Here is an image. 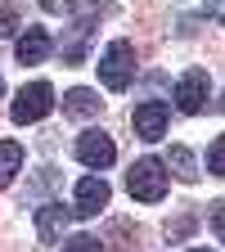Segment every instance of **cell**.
<instances>
[{"label": "cell", "instance_id": "obj_1", "mask_svg": "<svg viewBox=\"0 0 225 252\" xmlns=\"http://www.w3.org/2000/svg\"><path fill=\"white\" fill-rule=\"evenodd\" d=\"M126 189H131L135 203H162V194H167V167L158 162V158H140V162L131 167V176H126Z\"/></svg>", "mask_w": 225, "mask_h": 252}, {"label": "cell", "instance_id": "obj_2", "mask_svg": "<svg viewBox=\"0 0 225 252\" xmlns=\"http://www.w3.org/2000/svg\"><path fill=\"white\" fill-rule=\"evenodd\" d=\"M131 72H135V50H131V41H113L104 50V59H99V81L108 90H126V86H131Z\"/></svg>", "mask_w": 225, "mask_h": 252}, {"label": "cell", "instance_id": "obj_3", "mask_svg": "<svg viewBox=\"0 0 225 252\" xmlns=\"http://www.w3.org/2000/svg\"><path fill=\"white\" fill-rule=\"evenodd\" d=\"M54 108V90H50V81H32V86H23L18 90V99H14V122H41L45 113Z\"/></svg>", "mask_w": 225, "mask_h": 252}, {"label": "cell", "instance_id": "obj_4", "mask_svg": "<svg viewBox=\"0 0 225 252\" xmlns=\"http://www.w3.org/2000/svg\"><path fill=\"white\" fill-rule=\"evenodd\" d=\"M203 104H207V72L189 68L180 77V86H176V108L180 113H203Z\"/></svg>", "mask_w": 225, "mask_h": 252}, {"label": "cell", "instance_id": "obj_5", "mask_svg": "<svg viewBox=\"0 0 225 252\" xmlns=\"http://www.w3.org/2000/svg\"><path fill=\"white\" fill-rule=\"evenodd\" d=\"M167 104H158V99H149V104H140L135 113H131V126H135V135L140 140H162V131H167Z\"/></svg>", "mask_w": 225, "mask_h": 252}, {"label": "cell", "instance_id": "obj_6", "mask_svg": "<svg viewBox=\"0 0 225 252\" xmlns=\"http://www.w3.org/2000/svg\"><path fill=\"white\" fill-rule=\"evenodd\" d=\"M77 158H81V162L86 167H113V158H117V144L104 135V131H86L81 140H77Z\"/></svg>", "mask_w": 225, "mask_h": 252}, {"label": "cell", "instance_id": "obj_7", "mask_svg": "<svg viewBox=\"0 0 225 252\" xmlns=\"http://www.w3.org/2000/svg\"><path fill=\"white\" fill-rule=\"evenodd\" d=\"M108 194H113V189H108V180L104 176H86L81 185H77V216H99L104 207H108Z\"/></svg>", "mask_w": 225, "mask_h": 252}, {"label": "cell", "instance_id": "obj_8", "mask_svg": "<svg viewBox=\"0 0 225 252\" xmlns=\"http://www.w3.org/2000/svg\"><path fill=\"white\" fill-rule=\"evenodd\" d=\"M68 225H72V212L63 207V203H50V207L36 212V234H41V243H59L63 234H68Z\"/></svg>", "mask_w": 225, "mask_h": 252}, {"label": "cell", "instance_id": "obj_9", "mask_svg": "<svg viewBox=\"0 0 225 252\" xmlns=\"http://www.w3.org/2000/svg\"><path fill=\"white\" fill-rule=\"evenodd\" d=\"M50 59V32L45 27H27L18 36V63L27 68V63H45Z\"/></svg>", "mask_w": 225, "mask_h": 252}, {"label": "cell", "instance_id": "obj_10", "mask_svg": "<svg viewBox=\"0 0 225 252\" xmlns=\"http://www.w3.org/2000/svg\"><path fill=\"white\" fill-rule=\"evenodd\" d=\"M63 113H68V117H77V122L99 117V94H95V90H86V86H77V90H68V94H63Z\"/></svg>", "mask_w": 225, "mask_h": 252}, {"label": "cell", "instance_id": "obj_11", "mask_svg": "<svg viewBox=\"0 0 225 252\" xmlns=\"http://www.w3.org/2000/svg\"><path fill=\"white\" fill-rule=\"evenodd\" d=\"M18 167H23V144L0 140V189H5V185L18 176Z\"/></svg>", "mask_w": 225, "mask_h": 252}, {"label": "cell", "instance_id": "obj_12", "mask_svg": "<svg viewBox=\"0 0 225 252\" xmlns=\"http://www.w3.org/2000/svg\"><path fill=\"white\" fill-rule=\"evenodd\" d=\"M167 167H171L185 185H194V180H198V162H194V153H189L185 144H176V149L167 153Z\"/></svg>", "mask_w": 225, "mask_h": 252}, {"label": "cell", "instance_id": "obj_13", "mask_svg": "<svg viewBox=\"0 0 225 252\" xmlns=\"http://www.w3.org/2000/svg\"><path fill=\"white\" fill-rule=\"evenodd\" d=\"M63 252H104V243L95 239V234H77V239L63 243Z\"/></svg>", "mask_w": 225, "mask_h": 252}, {"label": "cell", "instance_id": "obj_14", "mask_svg": "<svg viewBox=\"0 0 225 252\" xmlns=\"http://www.w3.org/2000/svg\"><path fill=\"white\" fill-rule=\"evenodd\" d=\"M207 167H212V176H225V135L207 149Z\"/></svg>", "mask_w": 225, "mask_h": 252}, {"label": "cell", "instance_id": "obj_15", "mask_svg": "<svg viewBox=\"0 0 225 252\" xmlns=\"http://www.w3.org/2000/svg\"><path fill=\"white\" fill-rule=\"evenodd\" d=\"M14 32H18V9L0 5V36H14Z\"/></svg>", "mask_w": 225, "mask_h": 252}, {"label": "cell", "instance_id": "obj_16", "mask_svg": "<svg viewBox=\"0 0 225 252\" xmlns=\"http://www.w3.org/2000/svg\"><path fill=\"white\" fill-rule=\"evenodd\" d=\"M212 230H216V239L225 243V203H216V212H212Z\"/></svg>", "mask_w": 225, "mask_h": 252}, {"label": "cell", "instance_id": "obj_17", "mask_svg": "<svg viewBox=\"0 0 225 252\" xmlns=\"http://www.w3.org/2000/svg\"><path fill=\"white\" fill-rule=\"evenodd\" d=\"M203 14H207V18H221V23H225V0H207V5H203Z\"/></svg>", "mask_w": 225, "mask_h": 252}, {"label": "cell", "instance_id": "obj_18", "mask_svg": "<svg viewBox=\"0 0 225 252\" xmlns=\"http://www.w3.org/2000/svg\"><path fill=\"white\" fill-rule=\"evenodd\" d=\"M41 5H45V9H63V0H41Z\"/></svg>", "mask_w": 225, "mask_h": 252}, {"label": "cell", "instance_id": "obj_19", "mask_svg": "<svg viewBox=\"0 0 225 252\" xmlns=\"http://www.w3.org/2000/svg\"><path fill=\"white\" fill-rule=\"evenodd\" d=\"M216 104H221V113H225V94H221V99H216Z\"/></svg>", "mask_w": 225, "mask_h": 252}, {"label": "cell", "instance_id": "obj_20", "mask_svg": "<svg viewBox=\"0 0 225 252\" xmlns=\"http://www.w3.org/2000/svg\"><path fill=\"white\" fill-rule=\"evenodd\" d=\"M194 252H207V248H194Z\"/></svg>", "mask_w": 225, "mask_h": 252}, {"label": "cell", "instance_id": "obj_21", "mask_svg": "<svg viewBox=\"0 0 225 252\" xmlns=\"http://www.w3.org/2000/svg\"><path fill=\"white\" fill-rule=\"evenodd\" d=\"M0 90H5V81H0Z\"/></svg>", "mask_w": 225, "mask_h": 252}]
</instances>
